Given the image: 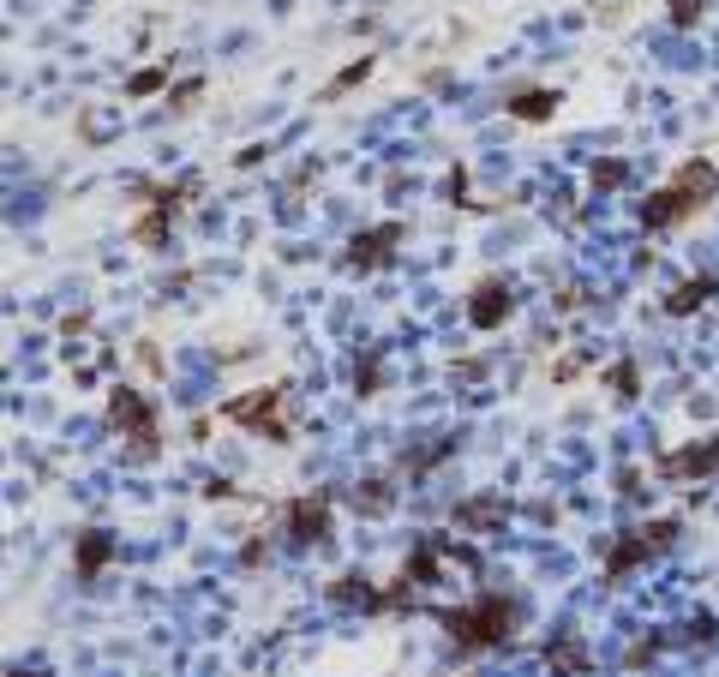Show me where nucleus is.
Instances as JSON below:
<instances>
[{"label": "nucleus", "instance_id": "nucleus-10", "mask_svg": "<svg viewBox=\"0 0 719 677\" xmlns=\"http://www.w3.org/2000/svg\"><path fill=\"white\" fill-rule=\"evenodd\" d=\"M108 552H114L108 534H84V540H78V576H96V570L108 564Z\"/></svg>", "mask_w": 719, "mask_h": 677}, {"label": "nucleus", "instance_id": "nucleus-15", "mask_svg": "<svg viewBox=\"0 0 719 677\" xmlns=\"http://www.w3.org/2000/svg\"><path fill=\"white\" fill-rule=\"evenodd\" d=\"M354 510H366V516H378V510H390V486H378V480H366V492H354Z\"/></svg>", "mask_w": 719, "mask_h": 677}, {"label": "nucleus", "instance_id": "nucleus-12", "mask_svg": "<svg viewBox=\"0 0 719 677\" xmlns=\"http://www.w3.org/2000/svg\"><path fill=\"white\" fill-rule=\"evenodd\" d=\"M504 510H510V504H504V498H474V504H462V510H456V516H462V522H468V528H492V522H498V516H504Z\"/></svg>", "mask_w": 719, "mask_h": 677}, {"label": "nucleus", "instance_id": "nucleus-18", "mask_svg": "<svg viewBox=\"0 0 719 677\" xmlns=\"http://www.w3.org/2000/svg\"><path fill=\"white\" fill-rule=\"evenodd\" d=\"M156 84H162V78H156V72H138V78H132V96H150V90H156Z\"/></svg>", "mask_w": 719, "mask_h": 677}, {"label": "nucleus", "instance_id": "nucleus-11", "mask_svg": "<svg viewBox=\"0 0 719 677\" xmlns=\"http://www.w3.org/2000/svg\"><path fill=\"white\" fill-rule=\"evenodd\" d=\"M708 294H714V282H708V276H696V282H684V288H678V294L666 300V312H672V318H684V312H696V306H702Z\"/></svg>", "mask_w": 719, "mask_h": 677}, {"label": "nucleus", "instance_id": "nucleus-14", "mask_svg": "<svg viewBox=\"0 0 719 677\" xmlns=\"http://www.w3.org/2000/svg\"><path fill=\"white\" fill-rule=\"evenodd\" d=\"M546 654H552V666H558V672H570V677L588 672V654H582V642H558V648H546Z\"/></svg>", "mask_w": 719, "mask_h": 677}, {"label": "nucleus", "instance_id": "nucleus-17", "mask_svg": "<svg viewBox=\"0 0 719 677\" xmlns=\"http://www.w3.org/2000/svg\"><path fill=\"white\" fill-rule=\"evenodd\" d=\"M612 384H618V390H624V396H636V366H630V360H624V366H618V372H612Z\"/></svg>", "mask_w": 719, "mask_h": 677}, {"label": "nucleus", "instance_id": "nucleus-2", "mask_svg": "<svg viewBox=\"0 0 719 677\" xmlns=\"http://www.w3.org/2000/svg\"><path fill=\"white\" fill-rule=\"evenodd\" d=\"M444 624H450V636H456V648H462V654H480V648H504V642H510L516 606H510L504 594H480L474 606L450 612Z\"/></svg>", "mask_w": 719, "mask_h": 677}, {"label": "nucleus", "instance_id": "nucleus-1", "mask_svg": "<svg viewBox=\"0 0 719 677\" xmlns=\"http://www.w3.org/2000/svg\"><path fill=\"white\" fill-rule=\"evenodd\" d=\"M719 192V174H714V162H684L678 168V180L666 186V192H654L648 198V228H672V222H684V216H696L708 198Z\"/></svg>", "mask_w": 719, "mask_h": 677}, {"label": "nucleus", "instance_id": "nucleus-13", "mask_svg": "<svg viewBox=\"0 0 719 677\" xmlns=\"http://www.w3.org/2000/svg\"><path fill=\"white\" fill-rule=\"evenodd\" d=\"M552 108H558V96H546V90H528V96H516V102H510V114H516V120H546Z\"/></svg>", "mask_w": 719, "mask_h": 677}, {"label": "nucleus", "instance_id": "nucleus-16", "mask_svg": "<svg viewBox=\"0 0 719 677\" xmlns=\"http://www.w3.org/2000/svg\"><path fill=\"white\" fill-rule=\"evenodd\" d=\"M594 186H600V192L624 186V162H600V168H594Z\"/></svg>", "mask_w": 719, "mask_h": 677}, {"label": "nucleus", "instance_id": "nucleus-4", "mask_svg": "<svg viewBox=\"0 0 719 677\" xmlns=\"http://www.w3.org/2000/svg\"><path fill=\"white\" fill-rule=\"evenodd\" d=\"M108 414H114V426H120L126 438H138L132 456H150V450H156V414H150V402H144L138 390H114V408H108Z\"/></svg>", "mask_w": 719, "mask_h": 677}, {"label": "nucleus", "instance_id": "nucleus-5", "mask_svg": "<svg viewBox=\"0 0 719 677\" xmlns=\"http://www.w3.org/2000/svg\"><path fill=\"white\" fill-rule=\"evenodd\" d=\"M672 534H678V522H654V528H642L636 540H624V546H612V558H606V576L618 582L630 564H642V558H654L660 546H672Z\"/></svg>", "mask_w": 719, "mask_h": 677}, {"label": "nucleus", "instance_id": "nucleus-6", "mask_svg": "<svg viewBox=\"0 0 719 677\" xmlns=\"http://www.w3.org/2000/svg\"><path fill=\"white\" fill-rule=\"evenodd\" d=\"M288 534H294L300 546L324 540V534H330V498H324V492H318V498H294V504H288Z\"/></svg>", "mask_w": 719, "mask_h": 677}, {"label": "nucleus", "instance_id": "nucleus-3", "mask_svg": "<svg viewBox=\"0 0 719 677\" xmlns=\"http://www.w3.org/2000/svg\"><path fill=\"white\" fill-rule=\"evenodd\" d=\"M282 396H288V390H252V396H240V402H228L222 414H228L234 426H252V432H264L270 444H288V420H282Z\"/></svg>", "mask_w": 719, "mask_h": 677}, {"label": "nucleus", "instance_id": "nucleus-8", "mask_svg": "<svg viewBox=\"0 0 719 677\" xmlns=\"http://www.w3.org/2000/svg\"><path fill=\"white\" fill-rule=\"evenodd\" d=\"M504 312H510V288H504V282H480V294H474L468 318H474L480 330H492V324H504Z\"/></svg>", "mask_w": 719, "mask_h": 677}, {"label": "nucleus", "instance_id": "nucleus-7", "mask_svg": "<svg viewBox=\"0 0 719 677\" xmlns=\"http://www.w3.org/2000/svg\"><path fill=\"white\" fill-rule=\"evenodd\" d=\"M660 474H666V480H690V474L702 480V474H719V438L714 444H702V450H678V456H666Z\"/></svg>", "mask_w": 719, "mask_h": 677}, {"label": "nucleus", "instance_id": "nucleus-9", "mask_svg": "<svg viewBox=\"0 0 719 677\" xmlns=\"http://www.w3.org/2000/svg\"><path fill=\"white\" fill-rule=\"evenodd\" d=\"M390 240H402V228H396V222H390V228L360 234V240H354V264H384V258H390Z\"/></svg>", "mask_w": 719, "mask_h": 677}]
</instances>
